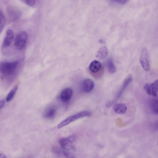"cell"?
Returning <instances> with one entry per match:
<instances>
[{"mask_svg":"<svg viewBox=\"0 0 158 158\" xmlns=\"http://www.w3.org/2000/svg\"><path fill=\"white\" fill-rule=\"evenodd\" d=\"M75 139L76 137L74 135H72L60 139L59 140V143L63 149V151L68 152L75 151V147L73 144Z\"/></svg>","mask_w":158,"mask_h":158,"instance_id":"1","label":"cell"},{"mask_svg":"<svg viewBox=\"0 0 158 158\" xmlns=\"http://www.w3.org/2000/svg\"><path fill=\"white\" fill-rule=\"evenodd\" d=\"M18 64L17 61L13 62L2 61L0 62V72L4 75H10L16 69Z\"/></svg>","mask_w":158,"mask_h":158,"instance_id":"2","label":"cell"},{"mask_svg":"<svg viewBox=\"0 0 158 158\" xmlns=\"http://www.w3.org/2000/svg\"><path fill=\"white\" fill-rule=\"evenodd\" d=\"M91 115V113L89 111L87 110L82 111L70 116L63 120L58 125L57 127L58 128H61L78 119L86 117H89Z\"/></svg>","mask_w":158,"mask_h":158,"instance_id":"3","label":"cell"},{"mask_svg":"<svg viewBox=\"0 0 158 158\" xmlns=\"http://www.w3.org/2000/svg\"><path fill=\"white\" fill-rule=\"evenodd\" d=\"M27 38V35L25 32H21L18 34L15 40L16 48L19 50L23 49L26 46Z\"/></svg>","mask_w":158,"mask_h":158,"instance_id":"4","label":"cell"},{"mask_svg":"<svg viewBox=\"0 0 158 158\" xmlns=\"http://www.w3.org/2000/svg\"><path fill=\"white\" fill-rule=\"evenodd\" d=\"M139 61L144 70L148 71L150 68V60L148 53L146 48H143L141 50Z\"/></svg>","mask_w":158,"mask_h":158,"instance_id":"5","label":"cell"},{"mask_svg":"<svg viewBox=\"0 0 158 158\" xmlns=\"http://www.w3.org/2000/svg\"><path fill=\"white\" fill-rule=\"evenodd\" d=\"M158 83L157 79L151 83H146L144 86V89L148 94L156 97L157 95Z\"/></svg>","mask_w":158,"mask_h":158,"instance_id":"6","label":"cell"},{"mask_svg":"<svg viewBox=\"0 0 158 158\" xmlns=\"http://www.w3.org/2000/svg\"><path fill=\"white\" fill-rule=\"evenodd\" d=\"M94 84L90 79L86 78L83 80L81 84L82 90L85 92H91L94 88Z\"/></svg>","mask_w":158,"mask_h":158,"instance_id":"7","label":"cell"},{"mask_svg":"<svg viewBox=\"0 0 158 158\" xmlns=\"http://www.w3.org/2000/svg\"><path fill=\"white\" fill-rule=\"evenodd\" d=\"M73 94V91L70 88H66L63 90L59 95L60 99L63 102H67L71 98Z\"/></svg>","mask_w":158,"mask_h":158,"instance_id":"8","label":"cell"},{"mask_svg":"<svg viewBox=\"0 0 158 158\" xmlns=\"http://www.w3.org/2000/svg\"><path fill=\"white\" fill-rule=\"evenodd\" d=\"M14 37V34L13 31L10 29L8 30L3 42V47L6 48L9 46L11 44Z\"/></svg>","mask_w":158,"mask_h":158,"instance_id":"9","label":"cell"},{"mask_svg":"<svg viewBox=\"0 0 158 158\" xmlns=\"http://www.w3.org/2000/svg\"><path fill=\"white\" fill-rule=\"evenodd\" d=\"M102 64L100 62L94 60L90 64L89 68V70L93 73L98 72L101 69Z\"/></svg>","mask_w":158,"mask_h":158,"instance_id":"10","label":"cell"},{"mask_svg":"<svg viewBox=\"0 0 158 158\" xmlns=\"http://www.w3.org/2000/svg\"><path fill=\"white\" fill-rule=\"evenodd\" d=\"M56 110L53 107H50L46 109L43 112V116L47 118H52L55 115Z\"/></svg>","mask_w":158,"mask_h":158,"instance_id":"11","label":"cell"},{"mask_svg":"<svg viewBox=\"0 0 158 158\" xmlns=\"http://www.w3.org/2000/svg\"><path fill=\"white\" fill-rule=\"evenodd\" d=\"M109 51L105 46H103L100 48L97 52L96 57L100 59L105 58L107 55Z\"/></svg>","mask_w":158,"mask_h":158,"instance_id":"12","label":"cell"},{"mask_svg":"<svg viewBox=\"0 0 158 158\" xmlns=\"http://www.w3.org/2000/svg\"><path fill=\"white\" fill-rule=\"evenodd\" d=\"M126 106L122 103H118L115 104L113 107L114 111L118 114L125 113L127 110Z\"/></svg>","mask_w":158,"mask_h":158,"instance_id":"13","label":"cell"},{"mask_svg":"<svg viewBox=\"0 0 158 158\" xmlns=\"http://www.w3.org/2000/svg\"><path fill=\"white\" fill-rule=\"evenodd\" d=\"M106 64L109 72L111 74L114 73L116 71V68L112 59H108L107 60Z\"/></svg>","mask_w":158,"mask_h":158,"instance_id":"14","label":"cell"},{"mask_svg":"<svg viewBox=\"0 0 158 158\" xmlns=\"http://www.w3.org/2000/svg\"><path fill=\"white\" fill-rule=\"evenodd\" d=\"M150 106L152 111L155 113H158V100L157 98H154L150 101Z\"/></svg>","mask_w":158,"mask_h":158,"instance_id":"15","label":"cell"},{"mask_svg":"<svg viewBox=\"0 0 158 158\" xmlns=\"http://www.w3.org/2000/svg\"><path fill=\"white\" fill-rule=\"evenodd\" d=\"M18 89V86H15L13 89L10 91V93L7 95L6 101L7 102H9L13 98L15 94Z\"/></svg>","mask_w":158,"mask_h":158,"instance_id":"16","label":"cell"},{"mask_svg":"<svg viewBox=\"0 0 158 158\" xmlns=\"http://www.w3.org/2000/svg\"><path fill=\"white\" fill-rule=\"evenodd\" d=\"M5 24V19L2 11L0 9V34L2 31Z\"/></svg>","mask_w":158,"mask_h":158,"instance_id":"17","label":"cell"},{"mask_svg":"<svg viewBox=\"0 0 158 158\" xmlns=\"http://www.w3.org/2000/svg\"><path fill=\"white\" fill-rule=\"evenodd\" d=\"M22 1L30 6L34 5L35 3V0H22Z\"/></svg>","mask_w":158,"mask_h":158,"instance_id":"18","label":"cell"},{"mask_svg":"<svg viewBox=\"0 0 158 158\" xmlns=\"http://www.w3.org/2000/svg\"><path fill=\"white\" fill-rule=\"evenodd\" d=\"M113 1L122 4H123L127 2L129 0H112Z\"/></svg>","mask_w":158,"mask_h":158,"instance_id":"19","label":"cell"},{"mask_svg":"<svg viewBox=\"0 0 158 158\" xmlns=\"http://www.w3.org/2000/svg\"><path fill=\"white\" fill-rule=\"evenodd\" d=\"M0 157L2 158H6V156L3 153L0 152Z\"/></svg>","mask_w":158,"mask_h":158,"instance_id":"20","label":"cell"}]
</instances>
